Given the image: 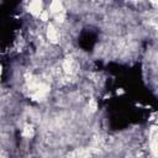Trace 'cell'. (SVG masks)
I'll return each instance as SVG.
<instances>
[{
  "label": "cell",
  "mask_w": 158,
  "mask_h": 158,
  "mask_svg": "<svg viewBox=\"0 0 158 158\" xmlns=\"http://www.w3.org/2000/svg\"><path fill=\"white\" fill-rule=\"evenodd\" d=\"M30 11L32 15L35 16H40V14L42 12V2L40 0H33L30 4Z\"/></svg>",
  "instance_id": "obj_1"
},
{
  "label": "cell",
  "mask_w": 158,
  "mask_h": 158,
  "mask_svg": "<svg viewBox=\"0 0 158 158\" xmlns=\"http://www.w3.org/2000/svg\"><path fill=\"white\" fill-rule=\"evenodd\" d=\"M47 37H48V40H49L51 42H53V43L58 42V38H59V33H58V31L54 28V26H53V25H49V26H48Z\"/></svg>",
  "instance_id": "obj_2"
},
{
  "label": "cell",
  "mask_w": 158,
  "mask_h": 158,
  "mask_svg": "<svg viewBox=\"0 0 158 158\" xmlns=\"http://www.w3.org/2000/svg\"><path fill=\"white\" fill-rule=\"evenodd\" d=\"M51 11L54 14H59L63 11V5L60 0H53V2L51 4Z\"/></svg>",
  "instance_id": "obj_4"
},
{
  "label": "cell",
  "mask_w": 158,
  "mask_h": 158,
  "mask_svg": "<svg viewBox=\"0 0 158 158\" xmlns=\"http://www.w3.org/2000/svg\"><path fill=\"white\" fill-rule=\"evenodd\" d=\"M156 1H157V0H151V2H152L153 5H156Z\"/></svg>",
  "instance_id": "obj_5"
},
{
  "label": "cell",
  "mask_w": 158,
  "mask_h": 158,
  "mask_svg": "<svg viewBox=\"0 0 158 158\" xmlns=\"http://www.w3.org/2000/svg\"><path fill=\"white\" fill-rule=\"evenodd\" d=\"M151 149H152L153 156L156 157L157 156V130L156 127H153L151 131Z\"/></svg>",
  "instance_id": "obj_3"
},
{
  "label": "cell",
  "mask_w": 158,
  "mask_h": 158,
  "mask_svg": "<svg viewBox=\"0 0 158 158\" xmlns=\"http://www.w3.org/2000/svg\"><path fill=\"white\" fill-rule=\"evenodd\" d=\"M0 72H1V68H0Z\"/></svg>",
  "instance_id": "obj_6"
}]
</instances>
